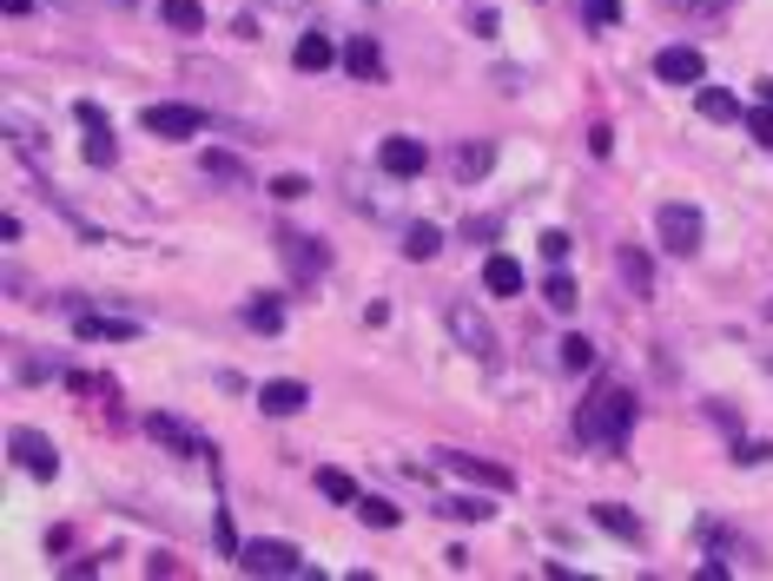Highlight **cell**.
<instances>
[{
  "instance_id": "obj_1",
  "label": "cell",
  "mask_w": 773,
  "mask_h": 581,
  "mask_svg": "<svg viewBox=\"0 0 773 581\" xmlns=\"http://www.w3.org/2000/svg\"><path fill=\"white\" fill-rule=\"evenodd\" d=\"M628 430H635V396H628V383H609V377H601L595 396L575 409V437H582L588 450H622Z\"/></svg>"
},
{
  "instance_id": "obj_2",
  "label": "cell",
  "mask_w": 773,
  "mask_h": 581,
  "mask_svg": "<svg viewBox=\"0 0 773 581\" xmlns=\"http://www.w3.org/2000/svg\"><path fill=\"white\" fill-rule=\"evenodd\" d=\"M654 231H661V244L674 258H695L701 252V212L695 205H661L654 212Z\"/></svg>"
},
{
  "instance_id": "obj_3",
  "label": "cell",
  "mask_w": 773,
  "mask_h": 581,
  "mask_svg": "<svg viewBox=\"0 0 773 581\" xmlns=\"http://www.w3.org/2000/svg\"><path fill=\"white\" fill-rule=\"evenodd\" d=\"M139 126H146L152 139H192V132H205V113L186 106V100H159V106L139 113Z\"/></svg>"
},
{
  "instance_id": "obj_4",
  "label": "cell",
  "mask_w": 773,
  "mask_h": 581,
  "mask_svg": "<svg viewBox=\"0 0 773 581\" xmlns=\"http://www.w3.org/2000/svg\"><path fill=\"white\" fill-rule=\"evenodd\" d=\"M450 338L476 357V364H496V330H489V317L483 311H470V304H450Z\"/></svg>"
},
{
  "instance_id": "obj_5",
  "label": "cell",
  "mask_w": 773,
  "mask_h": 581,
  "mask_svg": "<svg viewBox=\"0 0 773 581\" xmlns=\"http://www.w3.org/2000/svg\"><path fill=\"white\" fill-rule=\"evenodd\" d=\"M238 568L245 574H304V555L291 542H245L238 548Z\"/></svg>"
},
{
  "instance_id": "obj_6",
  "label": "cell",
  "mask_w": 773,
  "mask_h": 581,
  "mask_svg": "<svg viewBox=\"0 0 773 581\" xmlns=\"http://www.w3.org/2000/svg\"><path fill=\"white\" fill-rule=\"evenodd\" d=\"M8 450H14V463H21L27 476H40V482L60 476V450H53L40 430H8Z\"/></svg>"
},
{
  "instance_id": "obj_7",
  "label": "cell",
  "mask_w": 773,
  "mask_h": 581,
  "mask_svg": "<svg viewBox=\"0 0 773 581\" xmlns=\"http://www.w3.org/2000/svg\"><path fill=\"white\" fill-rule=\"evenodd\" d=\"M146 437L159 443V450H172V456H212V437H199V430H186L179 417H146Z\"/></svg>"
},
{
  "instance_id": "obj_8",
  "label": "cell",
  "mask_w": 773,
  "mask_h": 581,
  "mask_svg": "<svg viewBox=\"0 0 773 581\" xmlns=\"http://www.w3.org/2000/svg\"><path fill=\"white\" fill-rule=\"evenodd\" d=\"M377 165L390 179H416L423 165H429V152H423V139H410V132H390L384 146H377Z\"/></svg>"
},
{
  "instance_id": "obj_9",
  "label": "cell",
  "mask_w": 773,
  "mask_h": 581,
  "mask_svg": "<svg viewBox=\"0 0 773 581\" xmlns=\"http://www.w3.org/2000/svg\"><path fill=\"white\" fill-rule=\"evenodd\" d=\"M73 338L79 344H126V338H139V324L133 317H107V311H79L73 317Z\"/></svg>"
},
{
  "instance_id": "obj_10",
  "label": "cell",
  "mask_w": 773,
  "mask_h": 581,
  "mask_svg": "<svg viewBox=\"0 0 773 581\" xmlns=\"http://www.w3.org/2000/svg\"><path fill=\"white\" fill-rule=\"evenodd\" d=\"M701 73H708V60L695 47H661L654 53V79H668V87H701Z\"/></svg>"
},
{
  "instance_id": "obj_11",
  "label": "cell",
  "mask_w": 773,
  "mask_h": 581,
  "mask_svg": "<svg viewBox=\"0 0 773 581\" xmlns=\"http://www.w3.org/2000/svg\"><path fill=\"white\" fill-rule=\"evenodd\" d=\"M444 456V469H457L463 482H483V489H515V476L502 469V463H483V456H463V450H437Z\"/></svg>"
},
{
  "instance_id": "obj_12",
  "label": "cell",
  "mask_w": 773,
  "mask_h": 581,
  "mask_svg": "<svg viewBox=\"0 0 773 581\" xmlns=\"http://www.w3.org/2000/svg\"><path fill=\"white\" fill-rule=\"evenodd\" d=\"M73 113H79V126H86V159H93V165H113V152H120V146H113V126H107V113H100L93 100H79Z\"/></svg>"
},
{
  "instance_id": "obj_13",
  "label": "cell",
  "mask_w": 773,
  "mask_h": 581,
  "mask_svg": "<svg viewBox=\"0 0 773 581\" xmlns=\"http://www.w3.org/2000/svg\"><path fill=\"white\" fill-rule=\"evenodd\" d=\"M304 403H311V390H304V383H291V377L258 383V409H265V417H298Z\"/></svg>"
},
{
  "instance_id": "obj_14",
  "label": "cell",
  "mask_w": 773,
  "mask_h": 581,
  "mask_svg": "<svg viewBox=\"0 0 773 581\" xmlns=\"http://www.w3.org/2000/svg\"><path fill=\"white\" fill-rule=\"evenodd\" d=\"M483 291H489V298H515V291H523V265H515L509 252H496V258L483 265Z\"/></svg>"
},
{
  "instance_id": "obj_15",
  "label": "cell",
  "mask_w": 773,
  "mask_h": 581,
  "mask_svg": "<svg viewBox=\"0 0 773 581\" xmlns=\"http://www.w3.org/2000/svg\"><path fill=\"white\" fill-rule=\"evenodd\" d=\"M337 60H344V66H351L358 79H384V53H377V40H371V34H358V40H351V47H344Z\"/></svg>"
},
{
  "instance_id": "obj_16",
  "label": "cell",
  "mask_w": 773,
  "mask_h": 581,
  "mask_svg": "<svg viewBox=\"0 0 773 581\" xmlns=\"http://www.w3.org/2000/svg\"><path fill=\"white\" fill-rule=\"evenodd\" d=\"M331 60H337V47H331L324 34H304V40L291 47V66H298V73H324Z\"/></svg>"
},
{
  "instance_id": "obj_17",
  "label": "cell",
  "mask_w": 773,
  "mask_h": 581,
  "mask_svg": "<svg viewBox=\"0 0 773 581\" xmlns=\"http://www.w3.org/2000/svg\"><path fill=\"white\" fill-rule=\"evenodd\" d=\"M159 21L172 34H199L205 27V8H199V0H159Z\"/></svg>"
},
{
  "instance_id": "obj_18",
  "label": "cell",
  "mask_w": 773,
  "mask_h": 581,
  "mask_svg": "<svg viewBox=\"0 0 773 581\" xmlns=\"http://www.w3.org/2000/svg\"><path fill=\"white\" fill-rule=\"evenodd\" d=\"M437 252H444V231L416 218V225L403 231V258H416V265H423V258H437Z\"/></svg>"
},
{
  "instance_id": "obj_19",
  "label": "cell",
  "mask_w": 773,
  "mask_h": 581,
  "mask_svg": "<svg viewBox=\"0 0 773 581\" xmlns=\"http://www.w3.org/2000/svg\"><path fill=\"white\" fill-rule=\"evenodd\" d=\"M740 113H747V106H740L727 87H701V119H721V126H734Z\"/></svg>"
},
{
  "instance_id": "obj_20",
  "label": "cell",
  "mask_w": 773,
  "mask_h": 581,
  "mask_svg": "<svg viewBox=\"0 0 773 581\" xmlns=\"http://www.w3.org/2000/svg\"><path fill=\"white\" fill-rule=\"evenodd\" d=\"M489 159H496V146H489V139H476V146H457V159H450V165H457V179H483V173H489Z\"/></svg>"
},
{
  "instance_id": "obj_21",
  "label": "cell",
  "mask_w": 773,
  "mask_h": 581,
  "mask_svg": "<svg viewBox=\"0 0 773 581\" xmlns=\"http://www.w3.org/2000/svg\"><path fill=\"white\" fill-rule=\"evenodd\" d=\"M245 324H251V330H265V338H272V330H285L278 298H251V304H245Z\"/></svg>"
},
{
  "instance_id": "obj_22",
  "label": "cell",
  "mask_w": 773,
  "mask_h": 581,
  "mask_svg": "<svg viewBox=\"0 0 773 581\" xmlns=\"http://www.w3.org/2000/svg\"><path fill=\"white\" fill-rule=\"evenodd\" d=\"M285 258H291V271H324L317 238H291V231H285Z\"/></svg>"
},
{
  "instance_id": "obj_23",
  "label": "cell",
  "mask_w": 773,
  "mask_h": 581,
  "mask_svg": "<svg viewBox=\"0 0 773 581\" xmlns=\"http://www.w3.org/2000/svg\"><path fill=\"white\" fill-rule=\"evenodd\" d=\"M595 522H601V529H609V535H628V542L641 535V522H635V516H628L622 503H601V509H595Z\"/></svg>"
},
{
  "instance_id": "obj_24",
  "label": "cell",
  "mask_w": 773,
  "mask_h": 581,
  "mask_svg": "<svg viewBox=\"0 0 773 581\" xmlns=\"http://www.w3.org/2000/svg\"><path fill=\"white\" fill-rule=\"evenodd\" d=\"M317 489L331 495V503H358V495H364V489H358L351 476H344V469H317Z\"/></svg>"
},
{
  "instance_id": "obj_25",
  "label": "cell",
  "mask_w": 773,
  "mask_h": 581,
  "mask_svg": "<svg viewBox=\"0 0 773 581\" xmlns=\"http://www.w3.org/2000/svg\"><path fill=\"white\" fill-rule=\"evenodd\" d=\"M575 298H582V291H575V278H562V271L543 285V304H549V311H562V317L575 311Z\"/></svg>"
},
{
  "instance_id": "obj_26",
  "label": "cell",
  "mask_w": 773,
  "mask_h": 581,
  "mask_svg": "<svg viewBox=\"0 0 773 581\" xmlns=\"http://www.w3.org/2000/svg\"><path fill=\"white\" fill-rule=\"evenodd\" d=\"M351 509H358V516H364L371 529H397V509L384 503V495H358V503H351Z\"/></svg>"
},
{
  "instance_id": "obj_27",
  "label": "cell",
  "mask_w": 773,
  "mask_h": 581,
  "mask_svg": "<svg viewBox=\"0 0 773 581\" xmlns=\"http://www.w3.org/2000/svg\"><path fill=\"white\" fill-rule=\"evenodd\" d=\"M615 271L628 278V291H635V298H648V258H641V252H622V258H615Z\"/></svg>"
},
{
  "instance_id": "obj_28",
  "label": "cell",
  "mask_w": 773,
  "mask_h": 581,
  "mask_svg": "<svg viewBox=\"0 0 773 581\" xmlns=\"http://www.w3.org/2000/svg\"><path fill=\"white\" fill-rule=\"evenodd\" d=\"M740 126L753 132V146H766V152H773V106H766V100H760L753 113H740Z\"/></svg>"
},
{
  "instance_id": "obj_29",
  "label": "cell",
  "mask_w": 773,
  "mask_h": 581,
  "mask_svg": "<svg viewBox=\"0 0 773 581\" xmlns=\"http://www.w3.org/2000/svg\"><path fill=\"white\" fill-rule=\"evenodd\" d=\"M437 516H450V522H483L489 509L476 503V495H450V503H437Z\"/></svg>"
},
{
  "instance_id": "obj_30",
  "label": "cell",
  "mask_w": 773,
  "mask_h": 581,
  "mask_svg": "<svg viewBox=\"0 0 773 581\" xmlns=\"http://www.w3.org/2000/svg\"><path fill=\"white\" fill-rule=\"evenodd\" d=\"M582 21L588 27H615L622 21V0H582Z\"/></svg>"
},
{
  "instance_id": "obj_31",
  "label": "cell",
  "mask_w": 773,
  "mask_h": 581,
  "mask_svg": "<svg viewBox=\"0 0 773 581\" xmlns=\"http://www.w3.org/2000/svg\"><path fill=\"white\" fill-rule=\"evenodd\" d=\"M562 370H595V344L588 338H569L562 344Z\"/></svg>"
},
{
  "instance_id": "obj_32",
  "label": "cell",
  "mask_w": 773,
  "mask_h": 581,
  "mask_svg": "<svg viewBox=\"0 0 773 581\" xmlns=\"http://www.w3.org/2000/svg\"><path fill=\"white\" fill-rule=\"evenodd\" d=\"M674 14H695V21H721L727 14V0H668Z\"/></svg>"
},
{
  "instance_id": "obj_33",
  "label": "cell",
  "mask_w": 773,
  "mask_h": 581,
  "mask_svg": "<svg viewBox=\"0 0 773 581\" xmlns=\"http://www.w3.org/2000/svg\"><path fill=\"white\" fill-rule=\"evenodd\" d=\"M569 244H575L569 231H543V258H549V265H562V258H569Z\"/></svg>"
},
{
  "instance_id": "obj_34",
  "label": "cell",
  "mask_w": 773,
  "mask_h": 581,
  "mask_svg": "<svg viewBox=\"0 0 773 581\" xmlns=\"http://www.w3.org/2000/svg\"><path fill=\"white\" fill-rule=\"evenodd\" d=\"M205 173H219V179H245V165L225 159V152H205Z\"/></svg>"
},
{
  "instance_id": "obj_35",
  "label": "cell",
  "mask_w": 773,
  "mask_h": 581,
  "mask_svg": "<svg viewBox=\"0 0 773 581\" xmlns=\"http://www.w3.org/2000/svg\"><path fill=\"white\" fill-rule=\"evenodd\" d=\"M766 456H773V443H740L734 450V463H766Z\"/></svg>"
},
{
  "instance_id": "obj_36",
  "label": "cell",
  "mask_w": 773,
  "mask_h": 581,
  "mask_svg": "<svg viewBox=\"0 0 773 581\" xmlns=\"http://www.w3.org/2000/svg\"><path fill=\"white\" fill-rule=\"evenodd\" d=\"M0 8H8V14H27V8H34V0H0Z\"/></svg>"
},
{
  "instance_id": "obj_37",
  "label": "cell",
  "mask_w": 773,
  "mask_h": 581,
  "mask_svg": "<svg viewBox=\"0 0 773 581\" xmlns=\"http://www.w3.org/2000/svg\"><path fill=\"white\" fill-rule=\"evenodd\" d=\"M760 100H766V106H773V79H760Z\"/></svg>"
},
{
  "instance_id": "obj_38",
  "label": "cell",
  "mask_w": 773,
  "mask_h": 581,
  "mask_svg": "<svg viewBox=\"0 0 773 581\" xmlns=\"http://www.w3.org/2000/svg\"><path fill=\"white\" fill-rule=\"evenodd\" d=\"M278 8H298V0H278Z\"/></svg>"
},
{
  "instance_id": "obj_39",
  "label": "cell",
  "mask_w": 773,
  "mask_h": 581,
  "mask_svg": "<svg viewBox=\"0 0 773 581\" xmlns=\"http://www.w3.org/2000/svg\"><path fill=\"white\" fill-rule=\"evenodd\" d=\"M766 370H773V357H766Z\"/></svg>"
}]
</instances>
